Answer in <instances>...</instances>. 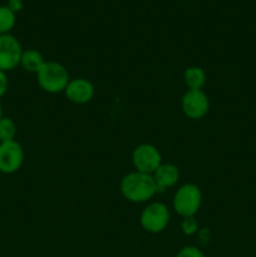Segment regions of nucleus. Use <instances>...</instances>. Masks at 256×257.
Masks as SVG:
<instances>
[{
    "instance_id": "f03ea898",
    "label": "nucleus",
    "mask_w": 256,
    "mask_h": 257,
    "mask_svg": "<svg viewBox=\"0 0 256 257\" xmlns=\"http://www.w3.org/2000/svg\"><path fill=\"white\" fill-rule=\"evenodd\" d=\"M38 82L40 87L47 92L59 93L67 88L69 83V74L59 63L44 62L38 72Z\"/></svg>"
},
{
    "instance_id": "0eeeda50",
    "label": "nucleus",
    "mask_w": 256,
    "mask_h": 257,
    "mask_svg": "<svg viewBox=\"0 0 256 257\" xmlns=\"http://www.w3.org/2000/svg\"><path fill=\"white\" fill-rule=\"evenodd\" d=\"M24 153L22 147L15 141L3 142L0 145V171L4 173H13L19 170L23 163Z\"/></svg>"
},
{
    "instance_id": "dca6fc26",
    "label": "nucleus",
    "mask_w": 256,
    "mask_h": 257,
    "mask_svg": "<svg viewBox=\"0 0 256 257\" xmlns=\"http://www.w3.org/2000/svg\"><path fill=\"white\" fill-rule=\"evenodd\" d=\"M176 257H205L203 253L198 250L197 247H192V246H187L183 247L180 252L177 253Z\"/></svg>"
},
{
    "instance_id": "f3484780",
    "label": "nucleus",
    "mask_w": 256,
    "mask_h": 257,
    "mask_svg": "<svg viewBox=\"0 0 256 257\" xmlns=\"http://www.w3.org/2000/svg\"><path fill=\"white\" fill-rule=\"evenodd\" d=\"M8 89V78L3 70H0V95L4 94Z\"/></svg>"
},
{
    "instance_id": "6ab92c4d",
    "label": "nucleus",
    "mask_w": 256,
    "mask_h": 257,
    "mask_svg": "<svg viewBox=\"0 0 256 257\" xmlns=\"http://www.w3.org/2000/svg\"><path fill=\"white\" fill-rule=\"evenodd\" d=\"M0 119H2V105H0Z\"/></svg>"
},
{
    "instance_id": "f8f14e48",
    "label": "nucleus",
    "mask_w": 256,
    "mask_h": 257,
    "mask_svg": "<svg viewBox=\"0 0 256 257\" xmlns=\"http://www.w3.org/2000/svg\"><path fill=\"white\" fill-rule=\"evenodd\" d=\"M206 75L202 69L197 67L188 68L185 72V82L191 89H200L205 84Z\"/></svg>"
},
{
    "instance_id": "423d86ee",
    "label": "nucleus",
    "mask_w": 256,
    "mask_h": 257,
    "mask_svg": "<svg viewBox=\"0 0 256 257\" xmlns=\"http://www.w3.org/2000/svg\"><path fill=\"white\" fill-rule=\"evenodd\" d=\"M133 163L138 172L151 175L161 166V155L153 146L141 145L133 152Z\"/></svg>"
},
{
    "instance_id": "9d476101",
    "label": "nucleus",
    "mask_w": 256,
    "mask_h": 257,
    "mask_svg": "<svg viewBox=\"0 0 256 257\" xmlns=\"http://www.w3.org/2000/svg\"><path fill=\"white\" fill-rule=\"evenodd\" d=\"M180 177L177 167L173 165H161L155 172V182L157 185V191L163 192L166 187H171L175 185Z\"/></svg>"
},
{
    "instance_id": "f257e3e1",
    "label": "nucleus",
    "mask_w": 256,
    "mask_h": 257,
    "mask_svg": "<svg viewBox=\"0 0 256 257\" xmlns=\"http://www.w3.org/2000/svg\"><path fill=\"white\" fill-rule=\"evenodd\" d=\"M120 190L125 198L133 202H145L157 192V185L151 175L142 172L130 173L120 185Z\"/></svg>"
},
{
    "instance_id": "9b49d317",
    "label": "nucleus",
    "mask_w": 256,
    "mask_h": 257,
    "mask_svg": "<svg viewBox=\"0 0 256 257\" xmlns=\"http://www.w3.org/2000/svg\"><path fill=\"white\" fill-rule=\"evenodd\" d=\"M20 64L28 72H39L42 65L44 64L42 54L37 50H27L22 54V59H20Z\"/></svg>"
},
{
    "instance_id": "39448f33",
    "label": "nucleus",
    "mask_w": 256,
    "mask_h": 257,
    "mask_svg": "<svg viewBox=\"0 0 256 257\" xmlns=\"http://www.w3.org/2000/svg\"><path fill=\"white\" fill-rule=\"evenodd\" d=\"M22 47L14 37L0 35V70H10L17 67L22 59Z\"/></svg>"
},
{
    "instance_id": "20e7f679",
    "label": "nucleus",
    "mask_w": 256,
    "mask_h": 257,
    "mask_svg": "<svg viewBox=\"0 0 256 257\" xmlns=\"http://www.w3.org/2000/svg\"><path fill=\"white\" fill-rule=\"evenodd\" d=\"M170 213L162 203H152L145 208L141 216V223L150 232H161L168 225Z\"/></svg>"
},
{
    "instance_id": "4468645a",
    "label": "nucleus",
    "mask_w": 256,
    "mask_h": 257,
    "mask_svg": "<svg viewBox=\"0 0 256 257\" xmlns=\"http://www.w3.org/2000/svg\"><path fill=\"white\" fill-rule=\"evenodd\" d=\"M15 124L9 118H2L0 119V141L3 142H9L13 141L15 136Z\"/></svg>"
},
{
    "instance_id": "7ed1b4c3",
    "label": "nucleus",
    "mask_w": 256,
    "mask_h": 257,
    "mask_svg": "<svg viewBox=\"0 0 256 257\" xmlns=\"http://www.w3.org/2000/svg\"><path fill=\"white\" fill-rule=\"evenodd\" d=\"M201 205V192L197 186L185 185L177 191L173 201L176 212L183 217H192Z\"/></svg>"
},
{
    "instance_id": "6e6552de",
    "label": "nucleus",
    "mask_w": 256,
    "mask_h": 257,
    "mask_svg": "<svg viewBox=\"0 0 256 257\" xmlns=\"http://www.w3.org/2000/svg\"><path fill=\"white\" fill-rule=\"evenodd\" d=\"M182 108L186 115L193 119L203 117L208 110V99L200 89H191L182 99Z\"/></svg>"
},
{
    "instance_id": "ddd939ff",
    "label": "nucleus",
    "mask_w": 256,
    "mask_h": 257,
    "mask_svg": "<svg viewBox=\"0 0 256 257\" xmlns=\"http://www.w3.org/2000/svg\"><path fill=\"white\" fill-rule=\"evenodd\" d=\"M15 24L14 12L8 7H0V35L5 34L13 29Z\"/></svg>"
},
{
    "instance_id": "a211bd4d",
    "label": "nucleus",
    "mask_w": 256,
    "mask_h": 257,
    "mask_svg": "<svg viewBox=\"0 0 256 257\" xmlns=\"http://www.w3.org/2000/svg\"><path fill=\"white\" fill-rule=\"evenodd\" d=\"M9 8L12 12H17V10H20V8H22V2L20 0H12L9 4Z\"/></svg>"
},
{
    "instance_id": "2eb2a0df",
    "label": "nucleus",
    "mask_w": 256,
    "mask_h": 257,
    "mask_svg": "<svg viewBox=\"0 0 256 257\" xmlns=\"http://www.w3.org/2000/svg\"><path fill=\"white\" fill-rule=\"evenodd\" d=\"M182 230L186 235H193L197 231V222L193 217H185L182 222Z\"/></svg>"
},
{
    "instance_id": "1a4fd4ad",
    "label": "nucleus",
    "mask_w": 256,
    "mask_h": 257,
    "mask_svg": "<svg viewBox=\"0 0 256 257\" xmlns=\"http://www.w3.org/2000/svg\"><path fill=\"white\" fill-rule=\"evenodd\" d=\"M93 93H94L93 85L85 79L72 80L68 83L67 88H65V94H67L68 99L74 103L88 102L92 99Z\"/></svg>"
}]
</instances>
